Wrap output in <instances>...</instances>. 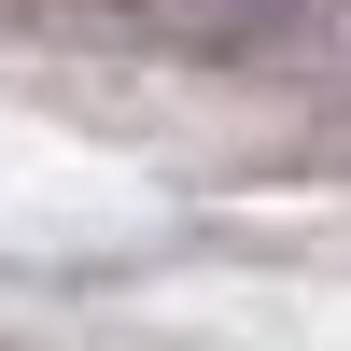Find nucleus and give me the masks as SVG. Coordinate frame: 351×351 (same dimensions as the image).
<instances>
[{
  "instance_id": "nucleus-1",
  "label": "nucleus",
  "mask_w": 351,
  "mask_h": 351,
  "mask_svg": "<svg viewBox=\"0 0 351 351\" xmlns=\"http://www.w3.org/2000/svg\"><path fill=\"white\" fill-rule=\"evenodd\" d=\"M127 14L183 28V43H295V28H324L337 0H127Z\"/></svg>"
}]
</instances>
